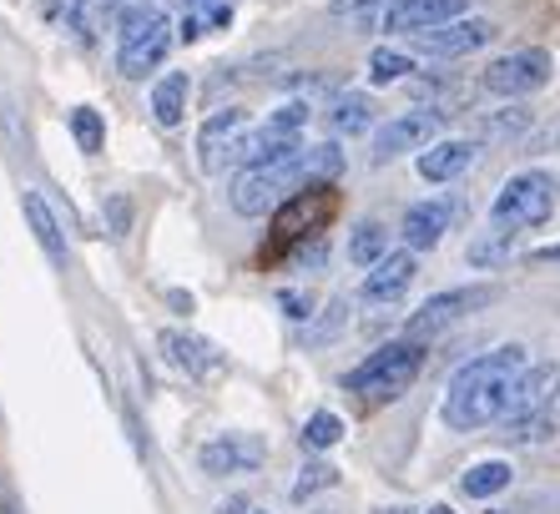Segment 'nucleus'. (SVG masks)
Wrapping results in <instances>:
<instances>
[{
	"instance_id": "1",
	"label": "nucleus",
	"mask_w": 560,
	"mask_h": 514,
	"mask_svg": "<svg viewBox=\"0 0 560 514\" xmlns=\"http://www.w3.org/2000/svg\"><path fill=\"white\" fill-rule=\"evenodd\" d=\"M525 348L521 343H500L480 359H469L455 369L450 388H444V404H440V419L455 434H475L485 424H505V409H510V388L521 378L525 369Z\"/></svg>"
},
{
	"instance_id": "2",
	"label": "nucleus",
	"mask_w": 560,
	"mask_h": 514,
	"mask_svg": "<svg viewBox=\"0 0 560 514\" xmlns=\"http://www.w3.org/2000/svg\"><path fill=\"white\" fill-rule=\"evenodd\" d=\"M424 353H430V348L419 343V338H394V343L374 348L359 369L343 373V388H349V394H359V399H369V404H389V399H399V394H405V388L419 378Z\"/></svg>"
},
{
	"instance_id": "3",
	"label": "nucleus",
	"mask_w": 560,
	"mask_h": 514,
	"mask_svg": "<svg viewBox=\"0 0 560 514\" xmlns=\"http://www.w3.org/2000/svg\"><path fill=\"white\" fill-rule=\"evenodd\" d=\"M172 40H177V26L167 21L162 5H131V11L117 15V71L127 81H142L147 71L167 61Z\"/></svg>"
},
{
	"instance_id": "4",
	"label": "nucleus",
	"mask_w": 560,
	"mask_h": 514,
	"mask_svg": "<svg viewBox=\"0 0 560 514\" xmlns=\"http://www.w3.org/2000/svg\"><path fill=\"white\" fill-rule=\"evenodd\" d=\"M308 152V147H303ZM303 152H288V156H273V162H258V167H243L228 187V202H233L237 218H268L278 202L299 192L308 172H303Z\"/></svg>"
},
{
	"instance_id": "5",
	"label": "nucleus",
	"mask_w": 560,
	"mask_h": 514,
	"mask_svg": "<svg viewBox=\"0 0 560 514\" xmlns=\"http://www.w3.org/2000/svg\"><path fill=\"white\" fill-rule=\"evenodd\" d=\"M556 202H560V182L550 172H540V167L515 172L495 192V202H490V227H505V232L546 227L556 218Z\"/></svg>"
},
{
	"instance_id": "6",
	"label": "nucleus",
	"mask_w": 560,
	"mask_h": 514,
	"mask_svg": "<svg viewBox=\"0 0 560 514\" xmlns=\"http://www.w3.org/2000/svg\"><path fill=\"white\" fill-rule=\"evenodd\" d=\"M550 77H556V61H550L546 46H521V51L495 56V61L485 66L480 91L505 96V102H521V96H530V91L550 86Z\"/></svg>"
},
{
	"instance_id": "7",
	"label": "nucleus",
	"mask_w": 560,
	"mask_h": 514,
	"mask_svg": "<svg viewBox=\"0 0 560 514\" xmlns=\"http://www.w3.org/2000/svg\"><path fill=\"white\" fill-rule=\"evenodd\" d=\"M495 297V288L490 283H469V288H444V293H434V297H424L415 313H409V323H405V338H419V343H430V338H440L450 323H459V318H469L475 308H485Z\"/></svg>"
},
{
	"instance_id": "8",
	"label": "nucleus",
	"mask_w": 560,
	"mask_h": 514,
	"mask_svg": "<svg viewBox=\"0 0 560 514\" xmlns=\"http://www.w3.org/2000/svg\"><path fill=\"white\" fill-rule=\"evenodd\" d=\"M440 127H444V112L440 106H419V112H399L394 121H384V127L374 131V152H369V162L374 167H389L394 156L405 152H424L430 142H440Z\"/></svg>"
},
{
	"instance_id": "9",
	"label": "nucleus",
	"mask_w": 560,
	"mask_h": 514,
	"mask_svg": "<svg viewBox=\"0 0 560 514\" xmlns=\"http://www.w3.org/2000/svg\"><path fill=\"white\" fill-rule=\"evenodd\" d=\"M500 36L495 21H485V15H459V21H444L434 31H419L415 36V51L419 56H434V61H455V56H469L490 46Z\"/></svg>"
},
{
	"instance_id": "10",
	"label": "nucleus",
	"mask_w": 560,
	"mask_h": 514,
	"mask_svg": "<svg viewBox=\"0 0 560 514\" xmlns=\"http://www.w3.org/2000/svg\"><path fill=\"white\" fill-rule=\"evenodd\" d=\"M268 459V444L258 434H222V439H208L197 464H202V475H253L258 464Z\"/></svg>"
},
{
	"instance_id": "11",
	"label": "nucleus",
	"mask_w": 560,
	"mask_h": 514,
	"mask_svg": "<svg viewBox=\"0 0 560 514\" xmlns=\"http://www.w3.org/2000/svg\"><path fill=\"white\" fill-rule=\"evenodd\" d=\"M560 404V363H525L515 388H510V409H505V424L515 419H530V413L550 409Z\"/></svg>"
},
{
	"instance_id": "12",
	"label": "nucleus",
	"mask_w": 560,
	"mask_h": 514,
	"mask_svg": "<svg viewBox=\"0 0 560 514\" xmlns=\"http://www.w3.org/2000/svg\"><path fill=\"white\" fill-rule=\"evenodd\" d=\"M469 15V0H394L384 11V31L389 36H419V31H434L444 21H459Z\"/></svg>"
},
{
	"instance_id": "13",
	"label": "nucleus",
	"mask_w": 560,
	"mask_h": 514,
	"mask_svg": "<svg viewBox=\"0 0 560 514\" xmlns=\"http://www.w3.org/2000/svg\"><path fill=\"white\" fill-rule=\"evenodd\" d=\"M156 348H162V359H167L177 373H187V378H208V373L222 369L218 348H212L208 338L187 334V328H162V334H156Z\"/></svg>"
},
{
	"instance_id": "14",
	"label": "nucleus",
	"mask_w": 560,
	"mask_h": 514,
	"mask_svg": "<svg viewBox=\"0 0 560 514\" xmlns=\"http://www.w3.org/2000/svg\"><path fill=\"white\" fill-rule=\"evenodd\" d=\"M450 222H455V202H450V197H424V202H409L405 207L399 232H405V243L415 247V253H430V247L444 243Z\"/></svg>"
},
{
	"instance_id": "15",
	"label": "nucleus",
	"mask_w": 560,
	"mask_h": 514,
	"mask_svg": "<svg viewBox=\"0 0 560 514\" xmlns=\"http://www.w3.org/2000/svg\"><path fill=\"white\" fill-rule=\"evenodd\" d=\"M415 272H419L415 247L378 257L374 268L364 272V288H359V297H364V303H399V297L409 293V283H415Z\"/></svg>"
},
{
	"instance_id": "16",
	"label": "nucleus",
	"mask_w": 560,
	"mask_h": 514,
	"mask_svg": "<svg viewBox=\"0 0 560 514\" xmlns=\"http://www.w3.org/2000/svg\"><path fill=\"white\" fill-rule=\"evenodd\" d=\"M475 156H480V142H469V137H444V142H430L415 156V167L424 182H455L475 167Z\"/></svg>"
},
{
	"instance_id": "17",
	"label": "nucleus",
	"mask_w": 560,
	"mask_h": 514,
	"mask_svg": "<svg viewBox=\"0 0 560 514\" xmlns=\"http://www.w3.org/2000/svg\"><path fill=\"white\" fill-rule=\"evenodd\" d=\"M248 127V112L243 106H228V112H212L202 127H197V162L202 172H222V156L233 147V137Z\"/></svg>"
},
{
	"instance_id": "18",
	"label": "nucleus",
	"mask_w": 560,
	"mask_h": 514,
	"mask_svg": "<svg viewBox=\"0 0 560 514\" xmlns=\"http://www.w3.org/2000/svg\"><path fill=\"white\" fill-rule=\"evenodd\" d=\"M21 212H26V227H31V237L40 243V253L51 257L56 268H66V237H61V222H56L51 202H46L40 192H26L21 197Z\"/></svg>"
},
{
	"instance_id": "19",
	"label": "nucleus",
	"mask_w": 560,
	"mask_h": 514,
	"mask_svg": "<svg viewBox=\"0 0 560 514\" xmlns=\"http://www.w3.org/2000/svg\"><path fill=\"white\" fill-rule=\"evenodd\" d=\"M187 96H192V77L187 71H167V77L152 86V116H156V127H183V116H187Z\"/></svg>"
},
{
	"instance_id": "20",
	"label": "nucleus",
	"mask_w": 560,
	"mask_h": 514,
	"mask_svg": "<svg viewBox=\"0 0 560 514\" xmlns=\"http://www.w3.org/2000/svg\"><path fill=\"white\" fill-rule=\"evenodd\" d=\"M324 127L334 131V137H359V131L374 127V102H369V96H359V91H343V96H334V102H328Z\"/></svg>"
},
{
	"instance_id": "21",
	"label": "nucleus",
	"mask_w": 560,
	"mask_h": 514,
	"mask_svg": "<svg viewBox=\"0 0 560 514\" xmlns=\"http://www.w3.org/2000/svg\"><path fill=\"white\" fill-rule=\"evenodd\" d=\"M46 15H51L56 31H66V36H77V40H92V31L106 21L96 0H46Z\"/></svg>"
},
{
	"instance_id": "22",
	"label": "nucleus",
	"mask_w": 560,
	"mask_h": 514,
	"mask_svg": "<svg viewBox=\"0 0 560 514\" xmlns=\"http://www.w3.org/2000/svg\"><path fill=\"white\" fill-rule=\"evenodd\" d=\"M515 237L521 232H505V227H485L475 243H469L465 262L469 268H500V262H510V253H515Z\"/></svg>"
},
{
	"instance_id": "23",
	"label": "nucleus",
	"mask_w": 560,
	"mask_h": 514,
	"mask_svg": "<svg viewBox=\"0 0 560 514\" xmlns=\"http://www.w3.org/2000/svg\"><path fill=\"white\" fill-rule=\"evenodd\" d=\"M378 257H389V227L369 218V222H359L349 237V262L353 268H374Z\"/></svg>"
},
{
	"instance_id": "24",
	"label": "nucleus",
	"mask_w": 560,
	"mask_h": 514,
	"mask_svg": "<svg viewBox=\"0 0 560 514\" xmlns=\"http://www.w3.org/2000/svg\"><path fill=\"white\" fill-rule=\"evenodd\" d=\"M510 479H515V469H510L505 459H485V464H475V469L459 479V489H465L469 500H490V494L510 489Z\"/></svg>"
},
{
	"instance_id": "25",
	"label": "nucleus",
	"mask_w": 560,
	"mask_h": 514,
	"mask_svg": "<svg viewBox=\"0 0 560 514\" xmlns=\"http://www.w3.org/2000/svg\"><path fill=\"white\" fill-rule=\"evenodd\" d=\"M339 439H343V419H339L334 409H318V413L308 419V424H303V449H313V454L334 449Z\"/></svg>"
},
{
	"instance_id": "26",
	"label": "nucleus",
	"mask_w": 560,
	"mask_h": 514,
	"mask_svg": "<svg viewBox=\"0 0 560 514\" xmlns=\"http://www.w3.org/2000/svg\"><path fill=\"white\" fill-rule=\"evenodd\" d=\"M409 71H415V61H409L405 51H389V46H378V51L369 56V81H374V86H394V81H405Z\"/></svg>"
},
{
	"instance_id": "27",
	"label": "nucleus",
	"mask_w": 560,
	"mask_h": 514,
	"mask_svg": "<svg viewBox=\"0 0 560 514\" xmlns=\"http://www.w3.org/2000/svg\"><path fill=\"white\" fill-rule=\"evenodd\" d=\"M339 484V469L328 459H313V464H303L299 469V484H293V504H308L318 489H334Z\"/></svg>"
},
{
	"instance_id": "28",
	"label": "nucleus",
	"mask_w": 560,
	"mask_h": 514,
	"mask_svg": "<svg viewBox=\"0 0 560 514\" xmlns=\"http://www.w3.org/2000/svg\"><path fill=\"white\" fill-rule=\"evenodd\" d=\"M71 137H77V147L86 156H96L106 147V127H102V116L92 112V106H77V112H71Z\"/></svg>"
},
{
	"instance_id": "29",
	"label": "nucleus",
	"mask_w": 560,
	"mask_h": 514,
	"mask_svg": "<svg viewBox=\"0 0 560 514\" xmlns=\"http://www.w3.org/2000/svg\"><path fill=\"white\" fill-rule=\"evenodd\" d=\"M303 172H308V182H328V177H339L343 172V152L339 142H318L303 152Z\"/></svg>"
},
{
	"instance_id": "30",
	"label": "nucleus",
	"mask_w": 560,
	"mask_h": 514,
	"mask_svg": "<svg viewBox=\"0 0 560 514\" xmlns=\"http://www.w3.org/2000/svg\"><path fill=\"white\" fill-rule=\"evenodd\" d=\"M525 127H530V106H500V112H490L480 121L485 137H521Z\"/></svg>"
},
{
	"instance_id": "31",
	"label": "nucleus",
	"mask_w": 560,
	"mask_h": 514,
	"mask_svg": "<svg viewBox=\"0 0 560 514\" xmlns=\"http://www.w3.org/2000/svg\"><path fill=\"white\" fill-rule=\"evenodd\" d=\"M343 323H349V297H334V303L324 308V318H318V323L308 328V343H313V348L334 343V338L343 334Z\"/></svg>"
},
{
	"instance_id": "32",
	"label": "nucleus",
	"mask_w": 560,
	"mask_h": 514,
	"mask_svg": "<svg viewBox=\"0 0 560 514\" xmlns=\"http://www.w3.org/2000/svg\"><path fill=\"white\" fill-rule=\"evenodd\" d=\"M308 116H313L308 102H288V106H278V112L268 116V131H278V137H299V131L308 127Z\"/></svg>"
},
{
	"instance_id": "33",
	"label": "nucleus",
	"mask_w": 560,
	"mask_h": 514,
	"mask_svg": "<svg viewBox=\"0 0 560 514\" xmlns=\"http://www.w3.org/2000/svg\"><path fill=\"white\" fill-rule=\"evenodd\" d=\"M102 218H106V232H112V237H127V227H131V202H127V197H106Z\"/></svg>"
},
{
	"instance_id": "34",
	"label": "nucleus",
	"mask_w": 560,
	"mask_h": 514,
	"mask_svg": "<svg viewBox=\"0 0 560 514\" xmlns=\"http://www.w3.org/2000/svg\"><path fill=\"white\" fill-rule=\"evenodd\" d=\"M278 308H283L293 323H303V318H313V297L299 293V288H283V293H278Z\"/></svg>"
},
{
	"instance_id": "35",
	"label": "nucleus",
	"mask_w": 560,
	"mask_h": 514,
	"mask_svg": "<svg viewBox=\"0 0 560 514\" xmlns=\"http://www.w3.org/2000/svg\"><path fill=\"white\" fill-rule=\"evenodd\" d=\"M369 5H378V0H328V11L334 15H364Z\"/></svg>"
},
{
	"instance_id": "36",
	"label": "nucleus",
	"mask_w": 560,
	"mask_h": 514,
	"mask_svg": "<svg viewBox=\"0 0 560 514\" xmlns=\"http://www.w3.org/2000/svg\"><path fill=\"white\" fill-rule=\"evenodd\" d=\"M96 5H102V15L112 21V26H117V15L131 11V5H142V0H96Z\"/></svg>"
},
{
	"instance_id": "37",
	"label": "nucleus",
	"mask_w": 560,
	"mask_h": 514,
	"mask_svg": "<svg viewBox=\"0 0 560 514\" xmlns=\"http://www.w3.org/2000/svg\"><path fill=\"white\" fill-rule=\"evenodd\" d=\"M535 262H560V243H550V247H535Z\"/></svg>"
},
{
	"instance_id": "38",
	"label": "nucleus",
	"mask_w": 560,
	"mask_h": 514,
	"mask_svg": "<svg viewBox=\"0 0 560 514\" xmlns=\"http://www.w3.org/2000/svg\"><path fill=\"white\" fill-rule=\"evenodd\" d=\"M243 510H248V500H243V494H237V500H228V504H222L218 514H243Z\"/></svg>"
},
{
	"instance_id": "39",
	"label": "nucleus",
	"mask_w": 560,
	"mask_h": 514,
	"mask_svg": "<svg viewBox=\"0 0 560 514\" xmlns=\"http://www.w3.org/2000/svg\"><path fill=\"white\" fill-rule=\"evenodd\" d=\"M183 11H202V5H218V0H177Z\"/></svg>"
},
{
	"instance_id": "40",
	"label": "nucleus",
	"mask_w": 560,
	"mask_h": 514,
	"mask_svg": "<svg viewBox=\"0 0 560 514\" xmlns=\"http://www.w3.org/2000/svg\"><path fill=\"white\" fill-rule=\"evenodd\" d=\"M374 514H415V510H405V504H389V510H374Z\"/></svg>"
},
{
	"instance_id": "41",
	"label": "nucleus",
	"mask_w": 560,
	"mask_h": 514,
	"mask_svg": "<svg viewBox=\"0 0 560 514\" xmlns=\"http://www.w3.org/2000/svg\"><path fill=\"white\" fill-rule=\"evenodd\" d=\"M430 514H455V510H450V504H434V510Z\"/></svg>"
},
{
	"instance_id": "42",
	"label": "nucleus",
	"mask_w": 560,
	"mask_h": 514,
	"mask_svg": "<svg viewBox=\"0 0 560 514\" xmlns=\"http://www.w3.org/2000/svg\"><path fill=\"white\" fill-rule=\"evenodd\" d=\"M490 514H500V510H490Z\"/></svg>"
}]
</instances>
